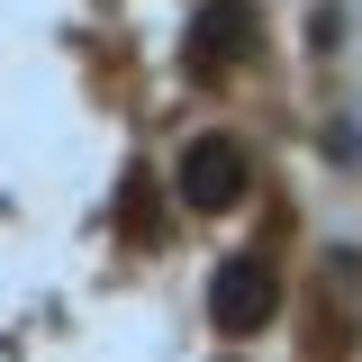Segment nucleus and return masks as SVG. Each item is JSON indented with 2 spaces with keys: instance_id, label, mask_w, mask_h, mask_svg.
Wrapping results in <instances>:
<instances>
[{
  "instance_id": "2",
  "label": "nucleus",
  "mask_w": 362,
  "mask_h": 362,
  "mask_svg": "<svg viewBox=\"0 0 362 362\" xmlns=\"http://www.w3.org/2000/svg\"><path fill=\"white\" fill-rule=\"evenodd\" d=\"M218 317L245 335V326H263L272 317V290H263V263H226L218 272Z\"/></svg>"
},
{
  "instance_id": "3",
  "label": "nucleus",
  "mask_w": 362,
  "mask_h": 362,
  "mask_svg": "<svg viewBox=\"0 0 362 362\" xmlns=\"http://www.w3.org/2000/svg\"><path fill=\"white\" fill-rule=\"evenodd\" d=\"M235 54V45H245V9H226V18H209V28H199V54Z\"/></svg>"
},
{
  "instance_id": "1",
  "label": "nucleus",
  "mask_w": 362,
  "mask_h": 362,
  "mask_svg": "<svg viewBox=\"0 0 362 362\" xmlns=\"http://www.w3.org/2000/svg\"><path fill=\"white\" fill-rule=\"evenodd\" d=\"M181 190H190V209H226V199L245 190V154L209 136V145L190 154V173H181Z\"/></svg>"
}]
</instances>
